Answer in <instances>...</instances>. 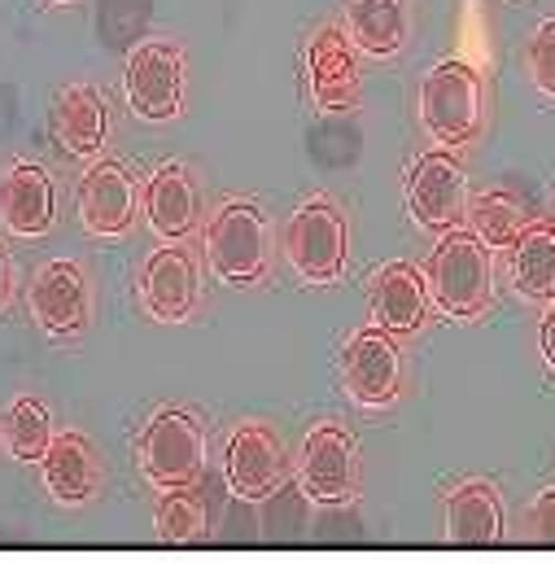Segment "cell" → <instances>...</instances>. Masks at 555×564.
Returning a JSON list of instances; mask_svg holds the SVG:
<instances>
[{
	"instance_id": "obj_13",
	"label": "cell",
	"mask_w": 555,
	"mask_h": 564,
	"mask_svg": "<svg viewBox=\"0 0 555 564\" xmlns=\"http://www.w3.org/2000/svg\"><path fill=\"white\" fill-rule=\"evenodd\" d=\"M79 224L92 237H123L137 224V184L123 162L106 158L79 180Z\"/></svg>"
},
{
	"instance_id": "obj_8",
	"label": "cell",
	"mask_w": 555,
	"mask_h": 564,
	"mask_svg": "<svg viewBox=\"0 0 555 564\" xmlns=\"http://www.w3.org/2000/svg\"><path fill=\"white\" fill-rule=\"evenodd\" d=\"M341 381L359 408H390L403 390V355L394 333L359 328L341 350Z\"/></svg>"
},
{
	"instance_id": "obj_4",
	"label": "cell",
	"mask_w": 555,
	"mask_h": 564,
	"mask_svg": "<svg viewBox=\"0 0 555 564\" xmlns=\"http://www.w3.org/2000/svg\"><path fill=\"white\" fill-rule=\"evenodd\" d=\"M140 473L149 486L157 490H175V486H197L202 468H206V433L193 412L184 408H162L153 412L137 442Z\"/></svg>"
},
{
	"instance_id": "obj_1",
	"label": "cell",
	"mask_w": 555,
	"mask_h": 564,
	"mask_svg": "<svg viewBox=\"0 0 555 564\" xmlns=\"http://www.w3.org/2000/svg\"><path fill=\"white\" fill-rule=\"evenodd\" d=\"M424 284H428V297L450 319H477L494 297L490 246H481L464 224L437 232V246L424 268Z\"/></svg>"
},
{
	"instance_id": "obj_6",
	"label": "cell",
	"mask_w": 555,
	"mask_h": 564,
	"mask_svg": "<svg viewBox=\"0 0 555 564\" xmlns=\"http://www.w3.org/2000/svg\"><path fill=\"white\" fill-rule=\"evenodd\" d=\"M123 93L144 123H166L184 106V53L166 40H144L123 70Z\"/></svg>"
},
{
	"instance_id": "obj_20",
	"label": "cell",
	"mask_w": 555,
	"mask_h": 564,
	"mask_svg": "<svg viewBox=\"0 0 555 564\" xmlns=\"http://www.w3.org/2000/svg\"><path fill=\"white\" fill-rule=\"evenodd\" d=\"M53 137L70 158H97L106 144V101L92 84H75L53 101Z\"/></svg>"
},
{
	"instance_id": "obj_7",
	"label": "cell",
	"mask_w": 555,
	"mask_h": 564,
	"mask_svg": "<svg viewBox=\"0 0 555 564\" xmlns=\"http://www.w3.org/2000/svg\"><path fill=\"white\" fill-rule=\"evenodd\" d=\"M407 210L424 232H446L464 224L468 210V180L450 149L420 153L407 171Z\"/></svg>"
},
{
	"instance_id": "obj_5",
	"label": "cell",
	"mask_w": 555,
	"mask_h": 564,
	"mask_svg": "<svg viewBox=\"0 0 555 564\" xmlns=\"http://www.w3.org/2000/svg\"><path fill=\"white\" fill-rule=\"evenodd\" d=\"M284 254L306 284H333L346 272V219L333 197H311L289 215Z\"/></svg>"
},
{
	"instance_id": "obj_2",
	"label": "cell",
	"mask_w": 555,
	"mask_h": 564,
	"mask_svg": "<svg viewBox=\"0 0 555 564\" xmlns=\"http://www.w3.org/2000/svg\"><path fill=\"white\" fill-rule=\"evenodd\" d=\"M486 115V88L481 70L472 62L446 57L437 62L420 84V123L442 149H459L481 132Z\"/></svg>"
},
{
	"instance_id": "obj_16",
	"label": "cell",
	"mask_w": 555,
	"mask_h": 564,
	"mask_svg": "<svg viewBox=\"0 0 555 564\" xmlns=\"http://www.w3.org/2000/svg\"><path fill=\"white\" fill-rule=\"evenodd\" d=\"M44 464V486L57 503L66 508H79L97 495V481H101V468H97V451L84 433L66 429V433H53L48 451L40 455Z\"/></svg>"
},
{
	"instance_id": "obj_21",
	"label": "cell",
	"mask_w": 555,
	"mask_h": 564,
	"mask_svg": "<svg viewBox=\"0 0 555 564\" xmlns=\"http://www.w3.org/2000/svg\"><path fill=\"white\" fill-rule=\"evenodd\" d=\"M346 40L359 53L394 57L407 44V0H346Z\"/></svg>"
},
{
	"instance_id": "obj_26",
	"label": "cell",
	"mask_w": 555,
	"mask_h": 564,
	"mask_svg": "<svg viewBox=\"0 0 555 564\" xmlns=\"http://www.w3.org/2000/svg\"><path fill=\"white\" fill-rule=\"evenodd\" d=\"M530 79L543 97H555V18L538 22L530 35Z\"/></svg>"
},
{
	"instance_id": "obj_24",
	"label": "cell",
	"mask_w": 555,
	"mask_h": 564,
	"mask_svg": "<svg viewBox=\"0 0 555 564\" xmlns=\"http://www.w3.org/2000/svg\"><path fill=\"white\" fill-rule=\"evenodd\" d=\"M53 442V416L40 399H13V408L0 416V446L22 459V464H40V455Z\"/></svg>"
},
{
	"instance_id": "obj_3",
	"label": "cell",
	"mask_w": 555,
	"mask_h": 564,
	"mask_svg": "<svg viewBox=\"0 0 555 564\" xmlns=\"http://www.w3.org/2000/svg\"><path fill=\"white\" fill-rule=\"evenodd\" d=\"M268 250H272V228L259 202L250 197H228L210 224H206V259L215 276L228 284H254L268 272Z\"/></svg>"
},
{
	"instance_id": "obj_11",
	"label": "cell",
	"mask_w": 555,
	"mask_h": 564,
	"mask_svg": "<svg viewBox=\"0 0 555 564\" xmlns=\"http://www.w3.org/2000/svg\"><path fill=\"white\" fill-rule=\"evenodd\" d=\"M31 319L53 337H75L88 324V276L70 259H53L35 272L26 289Z\"/></svg>"
},
{
	"instance_id": "obj_29",
	"label": "cell",
	"mask_w": 555,
	"mask_h": 564,
	"mask_svg": "<svg viewBox=\"0 0 555 564\" xmlns=\"http://www.w3.org/2000/svg\"><path fill=\"white\" fill-rule=\"evenodd\" d=\"M9 293H13V263H9V250L0 246V311L9 306Z\"/></svg>"
},
{
	"instance_id": "obj_25",
	"label": "cell",
	"mask_w": 555,
	"mask_h": 564,
	"mask_svg": "<svg viewBox=\"0 0 555 564\" xmlns=\"http://www.w3.org/2000/svg\"><path fill=\"white\" fill-rule=\"evenodd\" d=\"M202 534H206V503L193 495V486L166 490V499L157 503V539H166V543H193Z\"/></svg>"
},
{
	"instance_id": "obj_9",
	"label": "cell",
	"mask_w": 555,
	"mask_h": 564,
	"mask_svg": "<svg viewBox=\"0 0 555 564\" xmlns=\"http://www.w3.org/2000/svg\"><path fill=\"white\" fill-rule=\"evenodd\" d=\"M355 477H359V455H355V437L341 424H315L302 442V459H297V481L315 503H346L355 495Z\"/></svg>"
},
{
	"instance_id": "obj_19",
	"label": "cell",
	"mask_w": 555,
	"mask_h": 564,
	"mask_svg": "<svg viewBox=\"0 0 555 564\" xmlns=\"http://www.w3.org/2000/svg\"><path fill=\"white\" fill-rule=\"evenodd\" d=\"M144 219H149L153 237H162V241H179V237L193 232V224H197V184H193L184 162H166L149 175Z\"/></svg>"
},
{
	"instance_id": "obj_17",
	"label": "cell",
	"mask_w": 555,
	"mask_h": 564,
	"mask_svg": "<svg viewBox=\"0 0 555 564\" xmlns=\"http://www.w3.org/2000/svg\"><path fill=\"white\" fill-rule=\"evenodd\" d=\"M428 315V284L416 263H385L381 276L372 281V324L394 333V337H407L416 333Z\"/></svg>"
},
{
	"instance_id": "obj_14",
	"label": "cell",
	"mask_w": 555,
	"mask_h": 564,
	"mask_svg": "<svg viewBox=\"0 0 555 564\" xmlns=\"http://www.w3.org/2000/svg\"><path fill=\"white\" fill-rule=\"evenodd\" d=\"M140 297L144 311L162 324H184L197 311V263L179 246H162L144 259L140 272Z\"/></svg>"
},
{
	"instance_id": "obj_12",
	"label": "cell",
	"mask_w": 555,
	"mask_h": 564,
	"mask_svg": "<svg viewBox=\"0 0 555 564\" xmlns=\"http://www.w3.org/2000/svg\"><path fill=\"white\" fill-rule=\"evenodd\" d=\"M0 224L13 237H48V228L57 224V184L44 166L18 158L4 180H0Z\"/></svg>"
},
{
	"instance_id": "obj_30",
	"label": "cell",
	"mask_w": 555,
	"mask_h": 564,
	"mask_svg": "<svg viewBox=\"0 0 555 564\" xmlns=\"http://www.w3.org/2000/svg\"><path fill=\"white\" fill-rule=\"evenodd\" d=\"M44 4H70V0H44Z\"/></svg>"
},
{
	"instance_id": "obj_18",
	"label": "cell",
	"mask_w": 555,
	"mask_h": 564,
	"mask_svg": "<svg viewBox=\"0 0 555 564\" xmlns=\"http://www.w3.org/2000/svg\"><path fill=\"white\" fill-rule=\"evenodd\" d=\"M446 539L455 547H490L503 539V499L490 481L468 477L446 495Z\"/></svg>"
},
{
	"instance_id": "obj_10",
	"label": "cell",
	"mask_w": 555,
	"mask_h": 564,
	"mask_svg": "<svg viewBox=\"0 0 555 564\" xmlns=\"http://www.w3.org/2000/svg\"><path fill=\"white\" fill-rule=\"evenodd\" d=\"M224 468H228V490L246 503H259V499L276 495L289 464H284V446L276 433L268 424L250 421L232 429Z\"/></svg>"
},
{
	"instance_id": "obj_28",
	"label": "cell",
	"mask_w": 555,
	"mask_h": 564,
	"mask_svg": "<svg viewBox=\"0 0 555 564\" xmlns=\"http://www.w3.org/2000/svg\"><path fill=\"white\" fill-rule=\"evenodd\" d=\"M538 350H543V364L552 368V377H555V297H552V306L543 311V324H538Z\"/></svg>"
},
{
	"instance_id": "obj_27",
	"label": "cell",
	"mask_w": 555,
	"mask_h": 564,
	"mask_svg": "<svg viewBox=\"0 0 555 564\" xmlns=\"http://www.w3.org/2000/svg\"><path fill=\"white\" fill-rule=\"evenodd\" d=\"M530 539L555 543V486L543 490V495L530 503Z\"/></svg>"
},
{
	"instance_id": "obj_15",
	"label": "cell",
	"mask_w": 555,
	"mask_h": 564,
	"mask_svg": "<svg viewBox=\"0 0 555 564\" xmlns=\"http://www.w3.org/2000/svg\"><path fill=\"white\" fill-rule=\"evenodd\" d=\"M306 79L319 110H355L359 106V66L346 31L324 26L306 44Z\"/></svg>"
},
{
	"instance_id": "obj_23",
	"label": "cell",
	"mask_w": 555,
	"mask_h": 564,
	"mask_svg": "<svg viewBox=\"0 0 555 564\" xmlns=\"http://www.w3.org/2000/svg\"><path fill=\"white\" fill-rule=\"evenodd\" d=\"M464 219H468V232H472L481 246H490V250H508V246L516 241V232L530 224L525 206H521L512 193H499V188L468 197Z\"/></svg>"
},
{
	"instance_id": "obj_22",
	"label": "cell",
	"mask_w": 555,
	"mask_h": 564,
	"mask_svg": "<svg viewBox=\"0 0 555 564\" xmlns=\"http://www.w3.org/2000/svg\"><path fill=\"white\" fill-rule=\"evenodd\" d=\"M512 250V284L521 297L530 302H552L555 297V224L547 219H530Z\"/></svg>"
}]
</instances>
